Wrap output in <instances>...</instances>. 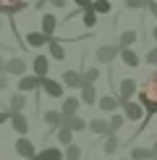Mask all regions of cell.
Here are the masks:
<instances>
[{"instance_id": "1", "label": "cell", "mask_w": 157, "mask_h": 160, "mask_svg": "<svg viewBox=\"0 0 157 160\" xmlns=\"http://www.w3.org/2000/svg\"><path fill=\"white\" fill-rule=\"evenodd\" d=\"M139 105L144 108V113H147V123H149V118L157 113V71H152V74L141 82Z\"/></svg>"}, {"instance_id": "2", "label": "cell", "mask_w": 157, "mask_h": 160, "mask_svg": "<svg viewBox=\"0 0 157 160\" xmlns=\"http://www.w3.org/2000/svg\"><path fill=\"white\" fill-rule=\"evenodd\" d=\"M39 89H45V95H47V97H55V100L63 97V84L55 82V79H50V76L39 79Z\"/></svg>"}, {"instance_id": "3", "label": "cell", "mask_w": 157, "mask_h": 160, "mask_svg": "<svg viewBox=\"0 0 157 160\" xmlns=\"http://www.w3.org/2000/svg\"><path fill=\"white\" fill-rule=\"evenodd\" d=\"M118 45H100V48L94 50V58H97V63H113L115 58H118Z\"/></svg>"}, {"instance_id": "4", "label": "cell", "mask_w": 157, "mask_h": 160, "mask_svg": "<svg viewBox=\"0 0 157 160\" xmlns=\"http://www.w3.org/2000/svg\"><path fill=\"white\" fill-rule=\"evenodd\" d=\"M134 95H136V82L134 79H123V82L118 84V105L128 102Z\"/></svg>"}, {"instance_id": "5", "label": "cell", "mask_w": 157, "mask_h": 160, "mask_svg": "<svg viewBox=\"0 0 157 160\" xmlns=\"http://www.w3.org/2000/svg\"><path fill=\"white\" fill-rule=\"evenodd\" d=\"M3 74L8 76H24L26 74V61L24 58H11V61L3 63Z\"/></svg>"}, {"instance_id": "6", "label": "cell", "mask_w": 157, "mask_h": 160, "mask_svg": "<svg viewBox=\"0 0 157 160\" xmlns=\"http://www.w3.org/2000/svg\"><path fill=\"white\" fill-rule=\"evenodd\" d=\"M13 147H16V155H21V160H31L34 152H37L34 144H31V139H26V137H18Z\"/></svg>"}, {"instance_id": "7", "label": "cell", "mask_w": 157, "mask_h": 160, "mask_svg": "<svg viewBox=\"0 0 157 160\" xmlns=\"http://www.w3.org/2000/svg\"><path fill=\"white\" fill-rule=\"evenodd\" d=\"M26 8V0H0V16H16Z\"/></svg>"}, {"instance_id": "8", "label": "cell", "mask_w": 157, "mask_h": 160, "mask_svg": "<svg viewBox=\"0 0 157 160\" xmlns=\"http://www.w3.org/2000/svg\"><path fill=\"white\" fill-rule=\"evenodd\" d=\"M121 108H123V113H126L123 118H128V121H141V118H144V108H141L139 102H134V100L123 102Z\"/></svg>"}, {"instance_id": "9", "label": "cell", "mask_w": 157, "mask_h": 160, "mask_svg": "<svg viewBox=\"0 0 157 160\" xmlns=\"http://www.w3.org/2000/svg\"><path fill=\"white\" fill-rule=\"evenodd\" d=\"M34 89H39V76L34 74L18 76V92H34Z\"/></svg>"}, {"instance_id": "10", "label": "cell", "mask_w": 157, "mask_h": 160, "mask_svg": "<svg viewBox=\"0 0 157 160\" xmlns=\"http://www.w3.org/2000/svg\"><path fill=\"white\" fill-rule=\"evenodd\" d=\"M11 126H13V131H16V134H26V131H29V121H26V116L24 113H11Z\"/></svg>"}, {"instance_id": "11", "label": "cell", "mask_w": 157, "mask_h": 160, "mask_svg": "<svg viewBox=\"0 0 157 160\" xmlns=\"http://www.w3.org/2000/svg\"><path fill=\"white\" fill-rule=\"evenodd\" d=\"M78 108H81V102H78V97H63V108H60V116L63 118H71L76 116Z\"/></svg>"}, {"instance_id": "12", "label": "cell", "mask_w": 157, "mask_h": 160, "mask_svg": "<svg viewBox=\"0 0 157 160\" xmlns=\"http://www.w3.org/2000/svg\"><path fill=\"white\" fill-rule=\"evenodd\" d=\"M60 84L71 87V89H78V87H81V71H63Z\"/></svg>"}, {"instance_id": "13", "label": "cell", "mask_w": 157, "mask_h": 160, "mask_svg": "<svg viewBox=\"0 0 157 160\" xmlns=\"http://www.w3.org/2000/svg\"><path fill=\"white\" fill-rule=\"evenodd\" d=\"M97 105H100V110L102 113H115L121 105H118V97L113 95H102V97H97Z\"/></svg>"}, {"instance_id": "14", "label": "cell", "mask_w": 157, "mask_h": 160, "mask_svg": "<svg viewBox=\"0 0 157 160\" xmlns=\"http://www.w3.org/2000/svg\"><path fill=\"white\" fill-rule=\"evenodd\" d=\"M47 42H50L47 34H42V32H29L21 45H29V48H42V45H47Z\"/></svg>"}, {"instance_id": "15", "label": "cell", "mask_w": 157, "mask_h": 160, "mask_svg": "<svg viewBox=\"0 0 157 160\" xmlns=\"http://www.w3.org/2000/svg\"><path fill=\"white\" fill-rule=\"evenodd\" d=\"M55 29H58V16L55 13H42V34L52 37Z\"/></svg>"}, {"instance_id": "16", "label": "cell", "mask_w": 157, "mask_h": 160, "mask_svg": "<svg viewBox=\"0 0 157 160\" xmlns=\"http://www.w3.org/2000/svg\"><path fill=\"white\" fill-rule=\"evenodd\" d=\"M78 89H81L78 102H84V105H94V102H97V89H94V84H81Z\"/></svg>"}, {"instance_id": "17", "label": "cell", "mask_w": 157, "mask_h": 160, "mask_svg": "<svg viewBox=\"0 0 157 160\" xmlns=\"http://www.w3.org/2000/svg\"><path fill=\"white\" fill-rule=\"evenodd\" d=\"M31 160H63V150L60 147H45L42 152H34Z\"/></svg>"}, {"instance_id": "18", "label": "cell", "mask_w": 157, "mask_h": 160, "mask_svg": "<svg viewBox=\"0 0 157 160\" xmlns=\"http://www.w3.org/2000/svg\"><path fill=\"white\" fill-rule=\"evenodd\" d=\"M118 58H121V61L126 63V66H131V68H136V66L141 63V58L136 55V52L131 50V48H121V50H118Z\"/></svg>"}, {"instance_id": "19", "label": "cell", "mask_w": 157, "mask_h": 160, "mask_svg": "<svg viewBox=\"0 0 157 160\" xmlns=\"http://www.w3.org/2000/svg\"><path fill=\"white\" fill-rule=\"evenodd\" d=\"M31 71H34V76H47V71H50V61L45 55H37L34 61H31Z\"/></svg>"}, {"instance_id": "20", "label": "cell", "mask_w": 157, "mask_h": 160, "mask_svg": "<svg viewBox=\"0 0 157 160\" xmlns=\"http://www.w3.org/2000/svg\"><path fill=\"white\" fill-rule=\"evenodd\" d=\"M42 118H45V123H47L52 131L63 126V116H60V110H45V113H42Z\"/></svg>"}, {"instance_id": "21", "label": "cell", "mask_w": 157, "mask_h": 160, "mask_svg": "<svg viewBox=\"0 0 157 160\" xmlns=\"http://www.w3.org/2000/svg\"><path fill=\"white\" fill-rule=\"evenodd\" d=\"M47 48H50V58H55V61H63V58H65V48H63V42H60V39L50 37Z\"/></svg>"}, {"instance_id": "22", "label": "cell", "mask_w": 157, "mask_h": 160, "mask_svg": "<svg viewBox=\"0 0 157 160\" xmlns=\"http://www.w3.org/2000/svg\"><path fill=\"white\" fill-rule=\"evenodd\" d=\"M87 126L100 137H110V129H107V121L105 118H92V121H87Z\"/></svg>"}, {"instance_id": "23", "label": "cell", "mask_w": 157, "mask_h": 160, "mask_svg": "<svg viewBox=\"0 0 157 160\" xmlns=\"http://www.w3.org/2000/svg\"><path fill=\"white\" fill-rule=\"evenodd\" d=\"M136 39H139V37H136L134 29H123L121 34H118V48H131Z\"/></svg>"}, {"instance_id": "24", "label": "cell", "mask_w": 157, "mask_h": 160, "mask_svg": "<svg viewBox=\"0 0 157 160\" xmlns=\"http://www.w3.org/2000/svg\"><path fill=\"white\" fill-rule=\"evenodd\" d=\"M63 126L65 129H71L76 134V131H84L87 129V121H84V118H78V116H71V118H63Z\"/></svg>"}, {"instance_id": "25", "label": "cell", "mask_w": 157, "mask_h": 160, "mask_svg": "<svg viewBox=\"0 0 157 160\" xmlns=\"http://www.w3.org/2000/svg\"><path fill=\"white\" fill-rule=\"evenodd\" d=\"M118 147H121V142H118L115 134H110V137L102 139V152H105V155H113V152H118Z\"/></svg>"}, {"instance_id": "26", "label": "cell", "mask_w": 157, "mask_h": 160, "mask_svg": "<svg viewBox=\"0 0 157 160\" xmlns=\"http://www.w3.org/2000/svg\"><path fill=\"white\" fill-rule=\"evenodd\" d=\"M24 108H26V97H24V92H16V95L11 97V113H24Z\"/></svg>"}, {"instance_id": "27", "label": "cell", "mask_w": 157, "mask_h": 160, "mask_svg": "<svg viewBox=\"0 0 157 160\" xmlns=\"http://www.w3.org/2000/svg\"><path fill=\"white\" fill-rule=\"evenodd\" d=\"M89 11H94L97 16H107V13L113 11V5H110V0H92V8Z\"/></svg>"}, {"instance_id": "28", "label": "cell", "mask_w": 157, "mask_h": 160, "mask_svg": "<svg viewBox=\"0 0 157 160\" xmlns=\"http://www.w3.org/2000/svg\"><path fill=\"white\" fill-rule=\"evenodd\" d=\"M55 137H58V142H60L63 147L74 144V131H71V129H65V126H60V129H55Z\"/></svg>"}, {"instance_id": "29", "label": "cell", "mask_w": 157, "mask_h": 160, "mask_svg": "<svg viewBox=\"0 0 157 160\" xmlns=\"http://www.w3.org/2000/svg\"><path fill=\"white\" fill-rule=\"evenodd\" d=\"M81 155H84V150L78 144H68L63 150V160H81Z\"/></svg>"}, {"instance_id": "30", "label": "cell", "mask_w": 157, "mask_h": 160, "mask_svg": "<svg viewBox=\"0 0 157 160\" xmlns=\"http://www.w3.org/2000/svg\"><path fill=\"white\" fill-rule=\"evenodd\" d=\"M97 79H100V68H97V66H92V68H87L81 74V84H94Z\"/></svg>"}, {"instance_id": "31", "label": "cell", "mask_w": 157, "mask_h": 160, "mask_svg": "<svg viewBox=\"0 0 157 160\" xmlns=\"http://www.w3.org/2000/svg\"><path fill=\"white\" fill-rule=\"evenodd\" d=\"M123 123H126V118H123L121 113H113V116H110V121H107V129H110V134H115V131L121 129Z\"/></svg>"}, {"instance_id": "32", "label": "cell", "mask_w": 157, "mask_h": 160, "mask_svg": "<svg viewBox=\"0 0 157 160\" xmlns=\"http://www.w3.org/2000/svg\"><path fill=\"white\" fill-rule=\"evenodd\" d=\"M149 158H152L149 147H134L131 150V160H149Z\"/></svg>"}, {"instance_id": "33", "label": "cell", "mask_w": 157, "mask_h": 160, "mask_svg": "<svg viewBox=\"0 0 157 160\" xmlns=\"http://www.w3.org/2000/svg\"><path fill=\"white\" fill-rule=\"evenodd\" d=\"M81 21H84V26L94 29V26H97V13L94 11H81Z\"/></svg>"}, {"instance_id": "34", "label": "cell", "mask_w": 157, "mask_h": 160, "mask_svg": "<svg viewBox=\"0 0 157 160\" xmlns=\"http://www.w3.org/2000/svg\"><path fill=\"white\" fill-rule=\"evenodd\" d=\"M126 8L128 11H141V8H147V0H126Z\"/></svg>"}, {"instance_id": "35", "label": "cell", "mask_w": 157, "mask_h": 160, "mask_svg": "<svg viewBox=\"0 0 157 160\" xmlns=\"http://www.w3.org/2000/svg\"><path fill=\"white\" fill-rule=\"evenodd\" d=\"M144 61H147L149 66H157V45H155V48H149V50H147V58H144Z\"/></svg>"}, {"instance_id": "36", "label": "cell", "mask_w": 157, "mask_h": 160, "mask_svg": "<svg viewBox=\"0 0 157 160\" xmlns=\"http://www.w3.org/2000/svg\"><path fill=\"white\" fill-rule=\"evenodd\" d=\"M76 5H78V11H89L92 8V0H76Z\"/></svg>"}, {"instance_id": "37", "label": "cell", "mask_w": 157, "mask_h": 160, "mask_svg": "<svg viewBox=\"0 0 157 160\" xmlns=\"http://www.w3.org/2000/svg\"><path fill=\"white\" fill-rule=\"evenodd\" d=\"M47 3L52 5V8H65V5H68V0H47Z\"/></svg>"}, {"instance_id": "38", "label": "cell", "mask_w": 157, "mask_h": 160, "mask_svg": "<svg viewBox=\"0 0 157 160\" xmlns=\"http://www.w3.org/2000/svg\"><path fill=\"white\" fill-rule=\"evenodd\" d=\"M147 11L152 13V16L157 18V0H152V3H147Z\"/></svg>"}, {"instance_id": "39", "label": "cell", "mask_w": 157, "mask_h": 160, "mask_svg": "<svg viewBox=\"0 0 157 160\" xmlns=\"http://www.w3.org/2000/svg\"><path fill=\"white\" fill-rule=\"evenodd\" d=\"M8 118H11V110H0V126L8 121Z\"/></svg>"}, {"instance_id": "40", "label": "cell", "mask_w": 157, "mask_h": 160, "mask_svg": "<svg viewBox=\"0 0 157 160\" xmlns=\"http://www.w3.org/2000/svg\"><path fill=\"white\" fill-rule=\"evenodd\" d=\"M8 87V74H0V89H5Z\"/></svg>"}, {"instance_id": "41", "label": "cell", "mask_w": 157, "mask_h": 160, "mask_svg": "<svg viewBox=\"0 0 157 160\" xmlns=\"http://www.w3.org/2000/svg\"><path fill=\"white\" fill-rule=\"evenodd\" d=\"M45 5H47V0H37V5H34V8H39V11H42Z\"/></svg>"}, {"instance_id": "42", "label": "cell", "mask_w": 157, "mask_h": 160, "mask_svg": "<svg viewBox=\"0 0 157 160\" xmlns=\"http://www.w3.org/2000/svg\"><path fill=\"white\" fill-rule=\"evenodd\" d=\"M149 152H152V158H157V142L152 144V147H149Z\"/></svg>"}, {"instance_id": "43", "label": "cell", "mask_w": 157, "mask_h": 160, "mask_svg": "<svg viewBox=\"0 0 157 160\" xmlns=\"http://www.w3.org/2000/svg\"><path fill=\"white\" fill-rule=\"evenodd\" d=\"M152 39L157 42V26H152Z\"/></svg>"}, {"instance_id": "44", "label": "cell", "mask_w": 157, "mask_h": 160, "mask_svg": "<svg viewBox=\"0 0 157 160\" xmlns=\"http://www.w3.org/2000/svg\"><path fill=\"white\" fill-rule=\"evenodd\" d=\"M3 63H5V61H3V55H0V74H3Z\"/></svg>"}, {"instance_id": "45", "label": "cell", "mask_w": 157, "mask_h": 160, "mask_svg": "<svg viewBox=\"0 0 157 160\" xmlns=\"http://www.w3.org/2000/svg\"><path fill=\"white\" fill-rule=\"evenodd\" d=\"M0 29H3V16H0Z\"/></svg>"}, {"instance_id": "46", "label": "cell", "mask_w": 157, "mask_h": 160, "mask_svg": "<svg viewBox=\"0 0 157 160\" xmlns=\"http://www.w3.org/2000/svg\"><path fill=\"white\" fill-rule=\"evenodd\" d=\"M149 160H157V158H149Z\"/></svg>"}, {"instance_id": "47", "label": "cell", "mask_w": 157, "mask_h": 160, "mask_svg": "<svg viewBox=\"0 0 157 160\" xmlns=\"http://www.w3.org/2000/svg\"><path fill=\"white\" fill-rule=\"evenodd\" d=\"M147 3H152V0H147Z\"/></svg>"}, {"instance_id": "48", "label": "cell", "mask_w": 157, "mask_h": 160, "mask_svg": "<svg viewBox=\"0 0 157 160\" xmlns=\"http://www.w3.org/2000/svg\"><path fill=\"white\" fill-rule=\"evenodd\" d=\"M121 160H126V158H121Z\"/></svg>"}]
</instances>
